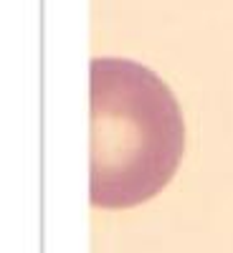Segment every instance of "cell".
<instances>
[{"mask_svg":"<svg viewBox=\"0 0 233 253\" xmlns=\"http://www.w3.org/2000/svg\"><path fill=\"white\" fill-rule=\"evenodd\" d=\"M89 203L129 210L157 197L185 155V117L150 66L96 56L89 66Z\"/></svg>","mask_w":233,"mask_h":253,"instance_id":"cell-1","label":"cell"}]
</instances>
